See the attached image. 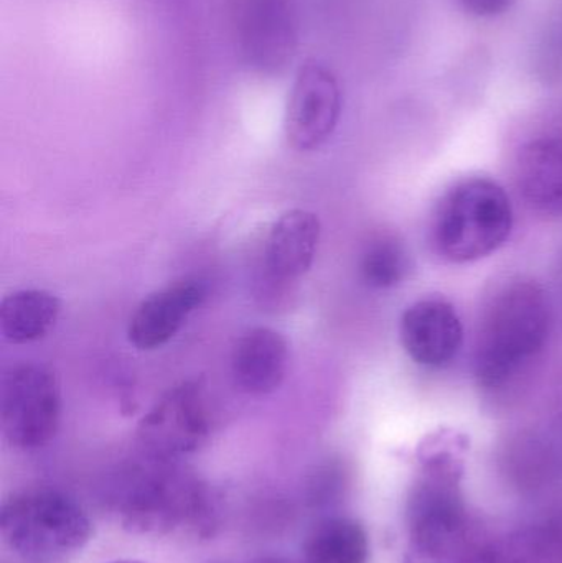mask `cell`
<instances>
[{
    "label": "cell",
    "instance_id": "obj_1",
    "mask_svg": "<svg viewBox=\"0 0 562 563\" xmlns=\"http://www.w3.org/2000/svg\"><path fill=\"white\" fill-rule=\"evenodd\" d=\"M467 440L432 437L419 453L421 470L408 501L409 559L434 558L475 538L462 493Z\"/></svg>",
    "mask_w": 562,
    "mask_h": 563
},
{
    "label": "cell",
    "instance_id": "obj_2",
    "mask_svg": "<svg viewBox=\"0 0 562 563\" xmlns=\"http://www.w3.org/2000/svg\"><path fill=\"white\" fill-rule=\"evenodd\" d=\"M551 307L535 280L515 279L495 291L485 308L475 344V377L485 390L504 389L547 346Z\"/></svg>",
    "mask_w": 562,
    "mask_h": 563
},
{
    "label": "cell",
    "instance_id": "obj_3",
    "mask_svg": "<svg viewBox=\"0 0 562 563\" xmlns=\"http://www.w3.org/2000/svg\"><path fill=\"white\" fill-rule=\"evenodd\" d=\"M151 460L115 499L122 528L135 536H167L180 529L210 536L217 512L207 486L170 462Z\"/></svg>",
    "mask_w": 562,
    "mask_h": 563
},
{
    "label": "cell",
    "instance_id": "obj_4",
    "mask_svg": "<svg viewBox=\"0 0 562 563\" xmlns=\"http://www.w3.org/2000/svg\"><path fill=\"white\" fill-rule=\"evenodd\" d=\"M511 228L514 207L504 187L488 178H467L439 201L432 241L444 260L467 264L500 250Z\"/></svg>",
    "mask_w": 562,
    "mask_h": 563
},
{
    "label": "cell",
    "instance_id": "obj_5",
    "mask_svg": "<svg viewBox=\"0 0 562 563\" xmlns=\"http://www.w3.org/2000/svg\"><path fill=\"white\" fill-rule=\"evenodd\" d=\"M3 541L20 558L56 562L81 551L92 536L85 509L58 489H26L0 509Z\"/></svg>",
    "mask_w": 562,
    "mask_h": 563
},
{
    "label": "cell",
    "instance_id": "obj_6",
    "mask_svg": "<svg viewBox=\"0 0 562 563\" xmlns=\"http://www.w3.org/2000/svg\"><path fill=\"white\" fill-rule=\"evenodd\" d=\"M230 29L238 58L250 71L276 76L293 65L300 42L293 0H230Z\"/></svg>",
    "mask_w": 562,
    "mask_h": 563
},
{
    "label": "cell",
    "instance_id": "obj_7",
    "mask_svg": "<svg viewBox=\"0 0 562 563\" xmlns=\"http://www.w3.org/2000/svg\"><path fill=\"white\" fill-rule=\"evenodd\" d=\"M62 419V393L52 371L40 364H19L0 383V427L19 450L52 442Z\"/></svg>",
    "mask_w": 562,
    "mask_h": 563
},
{
    "label": "cell",
    "instance_id": "obj_8",
    "mask_svg": "<svg viewBox=\"0 0 562 563\" xmlns=\"http://www.w3.org/2000/svg\"><path fill=\"white\" fill-rule=\"evenodd\" d=\"M137 437L151 459L164 462L201 449L210 437L203 380H184L167 390L142 417Z\"/></svg>",
    "mask_w": 562,
    "mask_h": 563
},
{
    "label": "cell",
    "instance_id": "obj_9",
    "mask_svg": "<svg viewBox=\"0 0 562 563\" xmlns=\"http://www.w3.org/2000/svg\"><path fill=\"white\" fill-rule=\"evenodd\" d=\"M342 88L335 73L320 62L307 59L297 71L286 111V135L296 151L322 147L342 115Z\"/></svg>",
    "mask_w": 562,
    "mask_h": 563
},
{
    "label": "cell",
    "instance_id": "obj_10",
    "mask_svg": "<svg viewBox=\"0 0 562 563\" xmlns=\"http://www.w3.org/2000/svg\"><path fill=\"white\" fill-rule=\"evenodd\" d=\"M399 336L406 353L425 367H444L464 343V324L444 298H425L403 313Z\"/></svg>",
    "mask_w": 562,
    "mask_h": 563
},
{
    "label": "cell",
    "instance_id": "obj_11",
    "mask_svg": "<svg viewBox=\"0 0 562 563\" xmlns=\"http://www.w3.org/2000/svg\"><path fill=\"white\" fill-rule=\"evenodd\" d=\"M205 298L207 288L198 280L178 282L148 295L129 321V341L142 351L164 346L181 330Z\"/></svg>",
    "mask_w": 562,
    "mask_h": 563
},
{
    "label": "cell",
    "instance_id": "obj_12",
    "mask_svg": "<svg viewBox=\"0 0 562 563\" xmlns=\"http://www.w3.org/2000/svg\"><path fill=\"white\" fill-rule=\"evenodd\" d=\"M515 181L531 210L562 217V129L543 132L520 148Z\"/></svg>",
    "mask_w": 562,
    "mask_h": 563
},
{
    "label": "cell",
    "instance_id": "obj_13",
    "mask_svg": "<svg viewBox=\"0 0 562 563\" xmlns=\"http://www.w3.org/2000/svg\"><path fill=\"white\" fill-rule=\"evenodd\" d=\"M289 366V344L279 331L267 327L247 330L231 356L234 383L243 393L264 396L283 386Z\"/></svg>",
    "mask_w": 562,
    "mask_h": 563
},
{
    "label": "cell",
    "instance_id": "obj_14",
    "mask_svg": "<svg viewBox=\"0 0 562 563\" xmlns=\"http://www.w3.org/2000/svg\"><path fill=\"white\" fill-rule=\"evenodd\" d=\"M319 217L312 211L290 210L271 228L266 241V267L277 280L302 277L312 267L319 247Z\"/></svg>",
    "mask_w": 562,
    "mask_h": 563
},
{
    "label": "cell",
    "instance_id": "obj_15",
    "mask_svg": "<svg viewBox=\"0 0 562 563\" xmlns=\"http://www.w3.org/2000/svg\"><path fill=\"white\" fill-rule=\"evenodd\" d=\"M62 301L38 288L13 291L0 303V333L13 344L32 343L45 336L59 317Z\"/></svg>",
    "mask_w": 562,
    "mask_h": 563
},
{
    "label": "cell",
    "instance_id": "obj_16",
    "mask_svg": "<svg viewBox=\"0 0 562 563\" xmlns=\"http://www.w3.org/2000/svg\"><path fill=\"white\" fill-rule=\"evenodd\" d=\"M366 529L352 518L319 522L304 545V563H368Z\"/></svg>",
    "mask_w": 562,
    "mask_h": 563
},
{
    "label": "cell",
    "instance_id": "obj_17",
    "mask_svg": "<svg viewBox=\"0 0 562 563\" xmlns=\"http://www.w3.org/2000/svg\"><path fill=\"white\" fill-rule=\"evenodd\" d=\"M409 256L405 244L393 234L373 238L360 257V276L376 290L396 287L408 276Z\"/></svg>",
    "mask_w": 562,
    "mask_h": 563
},
{
    "label": "cell",
    "instance_id": "obj_18",
    "mask_svg": "<svg viewBox=\"0 0 562 563\" xmlns=\"http://www.w3.org/2000/svg\"><path fill=\"white\" fill-rule=\"evenodd\" d=\"M504 563H562V529L533 526L498 541Z\"/></svg>",
    "mask_w": 562,
    "mask_h": 563
},
{
    "label": "cell",
    "instance_id": "obj_19",
    "mask_svg": "<svg viewBox=\"0 0 562 563\" xmlns=\"http://www.w3.org/2000/svg\"><path fill=\"white\" fill-rule=\"evenodd\" d=\"M409 563H504L497 542H485L474 538L462 548L428 559H408Z\"/></svg>",
    "mask_w": 562,
    "mask_h": 563
},
{
    "label": "cell",
    "instance_id": "obj_20",
    "mask_svg": "<svg viewBox=\"0 0 562 563\" xmlns=\"http://www.w3.org/2000/svg\"><path fill=\"white\" fill-rule=\"evenodd\" d=\"M540 71L547 79L562 78V22L544 38L540 49Z\"/></svg>",
    "mask_w": 562,
    "mask_h": 563
},
{
    "label": "cell",
    "instance_id": "obj_21",
    "mask_svg": "<svg viewBox=\"0 0 562 563\" xmlns=\"http://www.w3.org/2000/svg\"><path fill=\"white\" fill-rule=\"evenodd\" d=\"M459 5L478 19H495V16L504 15L517 0H458Z\"/></svg>",
    "mask_w": 562,
    "mask_h": 563
},
{
    "label": "cell",
    "instance_id": "obj_22",
    "mask_svg": "<svg viewBox=\"0 0 562 563\" xmlns=\"http://www.w3.org/2000/svg\"><path fill=\"white\" fill-rule=\"evenodd\" d=\"M253 563H296V562L289 561V559H286V558H276V555H271V558L257 559V561H254Z\"/></svg>",
    "mask_w": 562,
    "mask_h": 563
},
{
    "label": "cell",
    "instance_id": "obj_23",
    "mask_svg": "<svg viewBox=\"0 0 562 563\" xmlns=\"http://www.w3.org/2000/svg\"><path fill=\"white\" fill-rule=\"evenodd\" d=\"M109 563H144V562H139V561H114V562H109Z\"/></svg>",
    "mask_w": 562,
    "mask_h": 563
}]
</instances>
